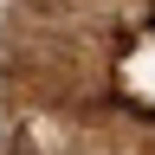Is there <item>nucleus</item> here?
Segmentation results:
<instances>
[{
	"label": "nucleus",
	"instance_id": "f257e3e1",
	"mask_svg": "<svg viewBox=\"0 0 155 155\" xmlns=\"http://www.w3.org/2000/svg\"><path fill=\"white\" fill-rule=\"evenodd\" d=\"M123 84H129V97L142 110H155V26L136 39V52L123 58Z\"/></svg>",
	"mask_w": 155,
	"mask_h": 155
}]
</instances>
